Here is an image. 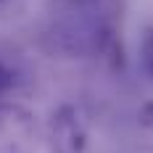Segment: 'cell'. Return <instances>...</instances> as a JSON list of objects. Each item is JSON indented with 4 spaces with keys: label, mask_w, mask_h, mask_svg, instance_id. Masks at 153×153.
<instances>
[{
    "label": "cell",
    "mask_w": 153,
    "mask_h": 153,
    "mask_svg": "<svg viewBox=\"0 0 153 153\" xmlns=\"http://www.w3.org/2000/svg\"><path fill=\"white\" fill-rule=\"evenodd\" d=\"M140 63L153 76V29H148L143 34V42H140Z\"/></svg>",
    "instance_id": "3957f363"
},
{
    "label": "cell",
    "mask_w": 153,
    "mask_h": 153,
    "mask_svg": "<svg viewBox=\"0 0 153 153\" xmlns=\"http://www.w3.org/2000/svg\"><path fill=\"white\" fill-rule=\"evenodd\" d=\"M140 122L145 124V127H153V103H148V106L143 108V114H140Z\"/></svg>",
    "instance_id": "5b68a950"
},
{
    "label": "cell",
    "mask_w": 153,
    "mask_h": 153,
    "mask_svg": "<svg viewBox=\"0 0 153 153\" xmlns=\"http://www.w3.org/2000/svg\"><path fill=\"white\" fill-rule=\"evenodd\" d=\"M13 82H16V76H13V71L5 66V63L0 61V95L3 92H8L11 87H13Z\"/></svg>",
    "instance_id": "277c9868"
},
{
    "label": "cell",
    "mask_w": 153,
    "mask_h": 153,
    "mask_svg": "<svg viewBox=\"0 0 153 153\" xmlns=\"http://www.w3.org/2000/svg\"><path fill=\"white\" fill-rule=\"evenodd\" d=\"M37 122L24 106L0 103V153H32Z\"/></svg>",
    "instance_id": "7a4b0ae2"
},
{
    "label": "cell",
    "mask_w": 153,
    "mask_h": 153,
    "mask_svg": "<svg viewBox=\"0 0 153 153\" xmlns=\"http://www.w3.org/2000/svg\"><path fill=\"white\" fill-rule=\"evenodd\" d=\"M50 153H85L87 148V124L76 106H61L53 111L48 124Z\"/></svg>",
    "instance_id": "6da1fadb"
}]
</instances>
